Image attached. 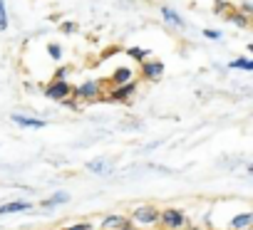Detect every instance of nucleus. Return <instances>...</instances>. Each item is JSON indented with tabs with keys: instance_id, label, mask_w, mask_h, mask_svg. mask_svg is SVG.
<instances>
[{
	"instance_id": "f03ea898",
	"label": "nucleus",
	"mask_w": 253,
	"mask_h": 230,
	"mask_svg": "<svg viewBox=\"0 0 253 230\" xmlns=\"http://www.w3.org/2000/svg\"><path fill=\"white\" fill-rule=\"evenodd\" d=\"M159 225L164 230H181L186 225V215L179 208H164L159 210Z\"/></svg>"
},
{
	"instance_id": "f8f14e48",
	"label": "nucleus",
	"mask_w": 253,
	"mask_h": 230,
	"mask_svg": "<svg viewBox=\"0 0 253 230\" xmlns=\"http://www.w3.org/2000/svg\"><path fill=\"white\" fill-rule=\"evenodd\" d=\"M67 200H70V193H67V191H57V193H52L50 198H45L40 205H42V208H55V205L67 203Z\"/></svg>"
},
{
	"instance_id": "a211bd4d",
	"label": "nucleus",
	"mask_w": 253,
	"mask_h": 230,
	"mask_svg": "<svg viewBox=\"0 0 253 230\" xmlns=\"http://www.w3.org/2000/svg\"><path fill=\"white\" fill-rule=\"evenodd\" d=\"M129 55H132L134 60H139V65L149 57V52H147V50H139V47H132V50H129Z\"/></svg>"
},
{
	"instance_id": "1a4fd4ad",
	"label": "nucleus",
	"mask_w": 253,
	"mask_h": 230,
	"mask_svg": "<svg viewBox=\"0 0 253 230\" xmlns=\"http://www.w3.org/2000/svg\"><path fill=\"white\" fill-rule=\"evenodd\" d=\"M33 203L30 200H10V203H3L0 205V215H10V213H25L30 210Z\"/></svg>"
},
{
	"instance_id": "dca6fc26",
	"label": "nucleus",
	"mask_w": 253,
	"mask_h": 230,
	"mask_svg": "<svg viewBox=\"0 0 253 230\" xmlns=\"http://www.w3.org/2000/svg\"><path fill=\"white\" fill-rule=\"evenodd\" d=\"M8 30V10H5V3L0 0V33Z\"/></svg>"
},
{
	"instance_id": "7ed1b4c3",
	"label": "nucleus",
	"mask_w": 253,
	"mask_h": 230,
	"mask_svg": "<svg viewBox=\"0 0 253 230\" xmlns=\"http://www.w3.org/2000/svg\"><path fill=\"white\" fill-rule=\"evenodd\" d=\"M45 94L55 101H65L70 94H72V84L67 79H52L47 87H45Z\"/></svg>"
},
{
	"instance_id": "ddd939ff",
	"label": "nucleus",
	"mask_w": 253,
	"mask_h": 230,
	"mask_svg": "<svg viewBox=\"0 0 253 230\" xmlns=\"http://www.w3.org/2000/svg\"><path fill=\"white\" fill-rule=\"evenodd\" d=\"M162 15H164V20H167L169 25H174V28H184V20H181V15H179L176 10H171L169 5H162Z\"/></svg>"
},
{
	"instance_id": "9d476101",
	"label": "nucleus",
	"mask_w": 253,
	"mask_h": 230,
	"mask_svg": "<svg viewBox=\"0 0 253 230\" xmlns=\"http://www.w3.org/2000/svg\"><path fill=\"white\" fill-rule=\"evenodd\" d=\"M112 82H114V87H122V84L134 82V69H132V67H119V69H114V72H112Z\"/></svg>"
},
{
	"instance_id": "9b49d317",
	"label": "nucleus",
	"mask_w": 253,
	"mask_h": 230,
	"mask_svg": "<svg viewBox=\"0 0 253 230\" xmlns=\"http://www.w3.org/2000/svg\"><path fill=\"white\" fill-rule=\"evenodd\" d=\"M10 119H13V124H18L23 129H42L45 127L42 119H33V117H25V114H13Z\"/></svg>"
},
{
	"instance_id": "412c9836",
	"label": "nucleus",
	"mask_w": 253,
	"mask_h": 230,
	"mask_svg": "<svg viewBox=\"0 0 253 230\" xmlns=\"http://www.w3.org/2000/svg\"><path fill=\"white\" fill-rule=\"evenodd\" d=\"M204 37H209V40H221V33H218V30L206 28V30H204Z\"/></svg>"
},
{
	"instance_id": "39448f33",
	"label": "nucleus",
	"mask_w": 253,
	"mask_h": 230,
	"mask_svg": "<svg viewBox=\"0 0 253 230\" xmlns=\"http://www.w3.org/2000/svg\"><path fill=\"white\" fill-rule=\"evenodd\" d=\"M139 67H142L144 79H149V82H157V79H162V74H164V62H162V60H144Z\"/></svg>"
},
{
	"instance_id": "0eeeda50",
	"label": "nucleus",
	"mask_w": 253,
	"mask_h": 230,
	"mask_svg": "<svg viewBox=\"0 0 253 230\" xmlns=\"http://www.w3.org/2000/svg\"><path fill=\"white\" fill-rule=\"evenodd\" d=\"M134 92H137V82H129V84L114 87V89H112V94H109V99H114V101H126Z\"/></svg>"
},
{
	"instance_id": "4468645a",
	"label": "nucleus",
	"mask_w": 253,
	"mask_h": 230,
	"mask_svg": "<svg viewBox=\"0 0 253 230\" xmlns=\"http://www.w3.org/2000/svg\"><path fill=\"white\" fill-rule=\"evenodd\" d=\"M231 69H243V72H253V60H248V57H236L231 65H228Z\"/></svg>"
},
{
	"instance_id": "b1692460",
	"label": "nucleus",
	"mask_w": 253,
	"mask_h": 230,
	"mask_svg": "<svg viewBox=\"0 0 253 230\" xmlns=\"http://www.w3.org/2000/svg\"><path fill=\"white\" fill-rule=\"evenodd\" d=\"M67 77V67H60L57 72H55V79H65Z\"/></svg>"
},
{
	"instance_id": "5701e85b",
	"label": "nucleus",
	"mask_w": 253,
	"mask_h": 230,
	"mask_svg": "<svg viewBox=\"0 0 253 230\" xmlns=\"http://www.w3.org/2000/svg\"><path fill=\"white\" fill-rule=\"evenodd\" d=\"M62 33H67V35H70V33H75V23H70V20H67V23H62Z\"/></svg>"
},
{
	"instance_id": "423d86ee",
	"label": "nucleus",
	"mask_w": 253,
	"mask_h": 230,
	"mask_svg": "<svg viewBox=\"0 0 253 230\" xmlns=\"http://www.w3.org/2000/svg\"><path fill=\"white\" fill-rule=\"evenodd\" d=\"M253 225V213L251 210H241L238 215L228 218V228L226 230H251Z\"/></svg>"
},
{
	"instance_id": "aec40b11",
	"label": "nucleus",
	"mask_w": 253,
	"mask_h": 230,
	"mask_svg": "<svg viewBox=\"0 0 253 230\" xmlns=\"http://www.w3.org/2000/svg\"><path fill=\"white\" fill-rule=\"evenodd\" d=\"M87 168H89V171H94V173H102L107 166H104V161H89V164H87Z\"/></svg>"
},
{
	"instance_id": "4be33fe9",
	"label": "nucleus",
	"mask_w": 253,
	"mask_h": 230,
	"mask_svg": "<svg viewBox=\"0 0 253 230\" xmlns=\"http://www.w3.org/2000/svg\"><path fill=\"white\" fill-rule=\"evenodd\" d=\"M241 13H243V18L253 13V5H251V0H243V3H241Z\"/></svg>"
},
{
	"instance_id": "2eb2a0df",
	"label": "nucleus",
	"mask_w": 253,
	"mask_h": 230,
	"mask_svg": "<svg viewBox=\"0 0 253 230\" xmlns=\"http://www.w3.org/2000/svg\"><path fill=\"white\" fill-rule=\"evenodd\" d=\"M62 230H94V225L87 223V220H82V223H70V225H65Z\"/></svg>"
},
{
	"instance_id": "20e7f679",
	"label": "nucleus",
	"mask_w": 253,
	"mask_h": 230,
	"mask_svg": "<svg viewBox=\"0 0 253 230\" xmlns=\"http://www.w3.org/2000/svg\"><path fill=\"white\" fill-rule=\"evenodd\" d=\"M99 228H102V230H134L132 223H129V218H124V215H119V213L104 215L102 223H99Z\"/></svg>"
},
{
	"instance_id": "6e6552de",
	"label": "nucleus",
	"mask_w": 253,
	"mask_h": 230,
	"mask_svg": "<svg viewBox=\"0 0 253 230\" xmlns=\"http://www.w3.org/2000/svg\"><path fill=\"white\" fill-rule=\"evenodd\" d=\"M99 89H102V84L89 79V82H82V84L75 89V94H77V97H82V99H94V97L99 94Z\"/></svg>"
},
{
	"instance_id": "6ab92c4d",
	"label": "nucleus",
	"mask_w": 253,
	"mask_h": 230,
	"mask_svg": "<svg viewBox=\"0 0 253 230\" xmlns=\"http://www.w3.org/2000/svg\"><path fill=\"white\" fill-rule=\"evenodd\" d=\"M231 23H236L238 28H248V18H243V15H238V13L231 15Z\"/></svg>"
},
{
	"instance_id": "f257e3e1",
	"label": "nucleus",
	"mask_w": 253,
	"mask_h": 230,
	"mask_svg": "<svg viewBox=\"0 0 253 230\" xmlns=\"http://www.w3.org/2000/svg\"><path fill=\"white\" fill-rule=\"evenodd\" d=\"M132 228H142V230H152L159 225V210L157 205L152 203H144V205H137L132 210V218H129Z\"/></svg>"
},
{
	"instance_id": "f3484780",
	"label": "nucleus",
	"mask_w": 253,
	"mask_h": 230,
	"mask_svg": "<svg viewBox=\"0 0 253 230\" xmlns=\"http://www.w3.org/2000/svg\"><path fill=\"white\" fill-rule=\"evenodd\" d=\"M47 55H50L52 60H62V47H60L57 42H50V45H47Z\"/></svg>"
}]
</instances>
